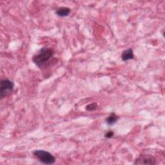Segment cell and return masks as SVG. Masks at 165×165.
I'll return each mask as SVG.
<instances>
[{"instance_id":"cell-1","label":"cell","mask_w":165,"mask_h":165,"mask_svg":"<svg viewBox=\"0 0 165 165\" xmlns=\"http://www.w3.org/2000/svg\"><path fill=\"white\" fill-rule=\"evenodd\" d=\"M54 52L52 49L43 48L33 56L32 61L37 67L41 68L47 65L52 58L54 57Z\"/></svg>"},{"instance_id":"cell-2","label":"cell","mask_w":165,"mask_h":165,"mask_svg":"<svg viewBox=\"0 0 165 165\" xmlns=\"http://www.w3.org/2000/svg\"><path fill=\"white\" fill-rule=\"evenodd\" d=\"M34 155L37 158L39 161L45 164H52L56 161V158L50 152L45 150H35L33 152Z\"/></svg>"},{"instance_id":"cell-3","label":"cell","mask_w":165,"mask_h":165,"mask_svg":"<svg viewBox=\"0 0 165 165\" xmlns=\"http://www.w3.org/2000/svg\"><path fill=\"white\" fill-rule=\"evenodd\" d=\"M14 84L11 81L7 80H3L0 83V97L3 99L11 94L14 89Z\"/></svg>"},{"instance_id":"cell-4","label":"cell","mask_w":165,"mask_h":165,"mask_svg":"<svg viewBox=\"0 0 165 165\" xmlns=\"http://www.w3.org/2000/svg\"><path fill=\"white\" fill-rule=\"evenodd\" d=\"M156 160L155 157L150 155H143L137 158L134 162L135 164H155Z\"/></svg>"},{"instance_id":"cell-5","label":"cell","mask_w":165,"mask_h":165,"mask_svg":"<svg viewBox=\"0 0 165 165\" xmlns=\"http://www.w3.org/2000/svg\"><path fill=\"white\" fill-rule=\"evenodd\" d=\"M121 58L123 59V61H127L130 59H134V54H133V50L132 49H128L126 50H124L121 55Z\"/></svg>"},{"instance_id":"cell-6","label":"cell","mask_w":165,"mask_h":165,"mask_svg":"<svg viewBox=\"0 0 165 165\" xmlns=\"http://www.w3.org/2000/svg\"><path fill=\"white\" fill-rule=\"evenodd\" d=\"M70 12V9L67 7H61L56 11V14L60 17H65L69 16Z\"/></svg>"},{"instance_id":"cell-7","label":"cell","mask_w":165,"mask_h":165,"mask_svg":"<svg viewBox=\"0 0 165 165\" xmlns=\"http://www.w3.org/2000/svg\"><path fill=\"white\" fill-rule=\"evenodd\" d=\"M118 120V116H116L114 113H112L110 116L106 119V122L109 125H113Z\"/></svg>"},{"instance_id":"cell-8","label":"cell","mask_w":165,"mask_h":165,"mask_svg":"<svg viewBox=\"0 0 165 165\" xmlns=\"http://www.w3.org/2000/svg\"><path fill=\"white\" fill-rule=\"evenodd\" d=\"M97 104L96 103H92L86 107V110L88 111H92V110H96L97 108Z\"/></svg>"},{"instance_id":"cell-9","label":"cell","mask_w":165,"mask_h":165,"mask_svg":"<svg viewBox=\"0 0 165 165\" xmlns=\"http://www.w3.org/2000/svg\"><path fill=\"white\" fill-rule=\"evenodd\" d=\"M114 132L112 131H109L108 132H107L105 134V137L107 138H111L114 136Z\"/></svg>"}]
</instances>
